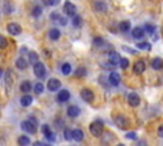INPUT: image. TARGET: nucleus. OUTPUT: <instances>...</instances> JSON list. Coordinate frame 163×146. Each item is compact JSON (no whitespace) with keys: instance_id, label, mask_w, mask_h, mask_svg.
<instances>
[{"instance_id":"obj_1","label":"nucleus","mask_w":163,"mask_h":146,"mask_svg":"<svg viewBox=\"0 0 163 146\" xmlns=\"http://www.w3.org/2000/svg\"><path fill=\"white\" fill-rule=\"evenodd\" d=\"M89 131L94 137H101L103 133V122L97 120L96 122H92L89 124Z\"/></svg>"},{"instance_id":"obj_2","label":"nucleus","mask_w":163,"mask_h":146,"mask_svg":"<svg viewBox=\"0 0 163 146\" xmlns=\"http://www.w3.org/2000/svg\"><path fill=\"white\" fill-rule=\"evenodd\" d=\"M33 72H35V75L37 78H40V79L45 78V75H46V67H45V65H43L42 62H40V61L35 62V64H33Z\"/></svg>"},{"instance_id":"obj_3","label":"nucleus","mask_w":163,"mask_h":146,"mask_svg":"<svg viewBox=\"0 0 163 146\" xmlns=\"http://www.w3.org/2000/svg\"><path fill=\"white\" fill-rule=\"evenodd\" d=\"M115 124L118 128L126 130L129 127V120L124 116V114H117V116L115 117Z\"/></svg>"},{"instance_id":"obj_4","label":"nucleus","mask_w":163,"mask_h":146,"mask_svg":"<svg viewBox=\"0 0 163 146\" xmlns=\"http://www.w3.org/2000/svg\"><path fill=\"white\" fill-rule=\"evenodd\" d=\"M20 128L28 133H35L37 131V124H35L32 121L28 120V121H23L20 123Z\"/></svg>"},{"instance_id":"obj_5","label":"nucleus","mask_w":163,"mask_h":146,"mask_svg":"<svg viewBox=\"0 0 163 146\" xmlns=\"http://www.w3.org/2000/svg\"><path fill=\"white\" fill-rule=\"evenodd\" d=\"M80 97H82V99H83L84 102L91 103V102H93V99H94V93H93L91 89L84 88V89L80 90Z\"/></svg>"},{"instance_id":"obj_6","label":"nucleus","mask_w":163,"mask_h":146,"mask_svg":"<svg viewBox=\"0 0 163 146\" xmlns=\"http://www.w3.org/2000/svg\"><path fill=\"white\" fill-rule=\"evenodd\" d=\"M64 13L66 14L68 17H74L75 14H77V6H75L73 3L70 2H66L64 5Z\"/></svg>"},{"instance_id":"obj_7","label":"nucleus","mask_w":163,"mask_h":146,"mask_svg":"<svg viewBox=\"0 0 163 146\" xmlns=\"http://www.w3.org/2000/svg\"><path fill=\"white\" fill-rule=\"evenodd\" d=\"M120 81H121L120 74L116 72V71H111L110 75H108V83H110L112 87H117L118 84H120Z\"/></svg>"},{"instance_id":"obj_8","label":"nucleus","mask_w":163,"mask_h":146,"mask_svg":"<svg viewBox=\"0 0 163 146\" xmlns=\"http://www.w3.org/2000/svg\"><path fill=\"white\" fill-rule=\"evenodd\" d=\"M6 29H8V32L12 36H19L22 33V27L18 23H14V22L13 23H9L8 27H6Z\"/></svg>"},{"instance_id":"obj_9","label":"nucleus","mask_w":163,"mask_h":146,"mask_svg":"<svg viewBox=\"0 0 163 146\" xmlns=\"http://www.w3.org/2000/svg\"><path fill=\"white\" fill-rule=\"evenodd\" d=\"M60 87H61V83H60L59 79L52 78V79H50V80L47 81V89H49L50 91H56V90L60 89Z\"/></svg>"},{"instance_id":"obj_10","label":"nucleus","mask_w":163,"mask_h":146,"mask_svg":"<svg viewBox=\"0 0 163 146\" xmlns=\"http://www.w3.org/2000/svg\"><path fill=\"white\" fill-rule=\"evenodd\" d=\"M127 103L130 104L131 107H138L140 104V98L136 93H130L127 95Z\"/></svg>"},{"instance_id":"obj_11","label":"nucleus","mask_w":163,"mask_h":146,"mask_svg":"<svg viewBox=\"0 0 163 146\" xmlns=\"http://www.w3.org/2000/svg\"><path fill=\"white\" fill-rule=\"evenodd\" d=\"M133 71L135 72V74H143V72L145 71V62L143 60L136 61L134 64V66H133Z\"/></svg>"},{"instance_id":"obj_12","label":"nucleus","mask_w":163,"mask_h":146,"mask_svg":"<svg viewBox=\"0 0 163 146\" xmlns=\"http://www.w3.org/2000/svg\"><path fill=\"white\" fill-rule=\"evenodd\" d=\"M69 99H70V93H69V90L62 89V90L59 91V94H58V100H59L60 103L68 102Z\"/></svg>"},{"instance_id":"obj_13","label":"nucleus","mask_w":163,"mask_h":146,"mask_svg":"<svg viewBox=\"0 0 163 146\" xmlns=\"http://www.w3.org/2000/svg\"><path fill=\"white\" fill-rule=\"evenodd\" d=\"M66 113H68L69 117L75 118V117H78L79 114H80V109H79V107H77V106H69Z\"/></svg>"},{"instance_id":"obj_14","label":"nucleus","mask_w":163,"mask_h":146,"mask_svg":"<svg viewBox=\"0 0 163 146\" xmlns=\"http://www.w3.org/2000/svg\"><path fill=\"white\" fill-rule=\"evenodd\" d=\"M120 55L117 54L116 51H111L110 54H108V61L111 62V64H114V65H117L118 62H120Z\"/></svg>"},{"instance_id":"obj_15","label":"nucleus","mask_w":163,"mask_h":146,"mask_svg":"<svg viewBox=\"0 0 163 146\" xmlns=\"http://www.w3.org/2000/svg\"><path fill=\"white\" fill-rule=\"evenodd\" d=\"M144 33H145V30H144V28H142V27H135V28H133V30H131V34H133V37L134 38H143L144 37Z\"/></svg>"},{"instance_id":"obj_16","label":"nucleus","mask_w":163,"mask_h":146,"mask_svg":"<svg viewBox=\"0 0 163 146\" xmlns=\"http://www.w3.org/2000/svg\"><path fill=\"white\" fill-rule=\"evenodd\" d=\"M152 67H153L154 70H162L163 69V60L161 57H156L152 60Z\"/></svg>"},{"instance_id":"obj_17","label":"nucleus","mask_w":163,"mask_h":146,"mask_svg":"<svg viewBox=\"0 0 163 146\" xmlns=\"http://www.w3.org/2000/svg\"><path fill=\"white\" fill-rule=\"evenodd\" d=\"M32 102H33V98H32L31 95H28L27 93H26V95H23L20 98V104L23 107H29L31 104H32Z\"/></svg>"},{"instance_id":"obj_18","label":"nucleus","mask_w":163,"mask_h":146,"mask_svg":"<svg viewBox=\"0 0 163 146\" xmlns=\"http://www.w3.org/2000/svg\"><path fill=\"white\" fill-rule=\"evenodd\" d=\"M15 66H17L19 70H24V69H27V66H28V62L26 61L24 57H19V59H17V61H15Z\"/></svg>"},{"instance_id":"obj_19","label":"nucleus","mask_w":163,"mask_h":146,"mask_svg":"<svg viewBox=\"0 0 163 146\" xmlns=\"http://www.w3.org/2000/svg\"><path fill=\"white\" fill-rule=\"evenodd\" d=\"M94 9L100 13H106L107 12V5H106L105 2H96L94 3Z\"/></svg>"},{"instance_id":"obj_20","label":"nucleus","mask_w":163,"mask_h":146,"mask_svg":"<svg viewBox=\"0 0 163 146\" xmlns=\"http://www.w3.org/2000/svg\"><path fill=\"white\" fill-rule=\"evenodd\" d=\"M83 139H84V132H83L82 130L77 128V130H74V131H73V140L80 142Z\"/></svg>"},{"instance_id":"obj_21","label":"nucleus","mask_w":163,"mask_h":146,"mask_svg":"<svg viewBox=\"0 0 163 146\" xmlns=\"http://www.w3.org/2000/svg\"><path fill=\"white\" fill-rule=\"evenodd\" d=\"M60 36H61V33H60V30H59L58 28H52L50 32H49V37H50L52 41H58V39L60 38Z\"/></svg>"},{"instance_id":"obj_22","label":"nucleus","mask_w":163,"mask_h":146,"mask_svg":"<svg viewBox=\"0 0 163 146\" xmlns=\"http://www.w3.org/2000/svg\"><path fill=\"white\" fill-rule=\"evenodd\" d=\"M31 89H32V84H31V81H28V80L22 81V84H20V91H23L24 94H26V93H28Z\"/></svg>"},{"instance_id":"obj_23","label":"nucleus","mask_w":163,"mask_h":146,"mask_svg":"<svg viewBox=\"0 0 163 146\" xmlns=\"http://www.w3.org/2000/svg\"><path fill=\"white\" fill-rule=\"evenodd\" d=\"M73 26H74L75 28H80V27L83 26V19H82L80 15L75 14V15L73 17Z\"/></svg>"},{"instance_id":"obj_24","label":"nucleus","mask_w":163,"mask_h":146,"mask_svg":"<svg viewBox=\"0 0 163 146\" xmlns=\"http://www.w3.org/2000/svg\"><path fill=\"white\" fill-rule=\"evenodd\" d=\"M85 75H87V69L84 66H79L75 70V76L77 78H84Z\"/></svg>"},{"instance_id":"obj_25","label":"nucleus","mask_w":163,"mask_h":146,"mask_svg":"<svg viewBox=\"0 0 163 146\" xmlns=\"http://www.w3.org/2000/svg\"><path fill=\"white\" fill-rule=\"evenodd\" d=\"M136 47L139 50H143V51H150L152 50V45L149 42H139L136 45Z\"/></svg>"},{"instance_id":"obj_26","label":"nucleus","mask_w":163,"mask_h":146,"mask_svg":"<svg viewBox=\"0 0 163 146\" xmlns=\"http://www.w3.org/2000/svg\"><path fill=\"white\" fill-rule=\"evenodd\" d=\"M28 144H31V140H29L28 136H19V137H18V145L26 146V145H28Z\"/></svg>"},{"instance_id":"obj_27","label":"nucleus","mask_w":163,"mask_h":146,"mask_svg":"<svg viewBox=\"0 0 163 146\" xmlns=\"http://www.w3.org/2000/svg\"><path fill=\"white\" fill-rule=\"evenodd\" d=\"M118 27H120L121 32H127V30L130 29V22H129V20H122Z\"/></svg>"},{"instance_id":"obj_28","label":"nucleus","mask_w":163,"mask_h":146,"mask_svg":"<svg viewBox=\"0 0 163 146\" xmlns=\"http://www.w3.org/2000/svg\"><path fill=\"white\" fill-rule=\"evenodd\" d=\"M61 72H62L64 75H69L70 72H71V65L68 64V62H66V64H64L61 66Z\"/></svg>"},{"instance_id":"obj_29","label":"nucleus","mask_w":163,"mask_h":146,"mask_svg":"<svg viewBox=\"0 0 163 146\" xmlns=\"http://www.w3.org/2000/svg\"><path fill=\"white\" fill-rule=\"evenodd\" d=\"M12 71L10 70H8L6 72H5V84L8 85V87H12V83H13V79H12Z\"/></svg>"},{"instance_id":"obj_30","label":"nucleus","mask_w":163,"mask_h":146,"mask_svg":"<svg viewBox=\"0 0 163 146\" xmlns=\"http://www.w3.org/2000/svg\"><path fill=\"white\" fill-rule=\"evenodd\" d=\"M64 137L66 141H71L73 140V131L70 128H65L64 130Z\"/></svg>"},{"instance_id":"obj_31","label":"nucleus","mask_w":163,"mask_h":146,"mask_svg":"<svg viewBox=\"0 0 163 146\" xmlns=\"http://www.w3.org/2000/svg\"><path fill=\"white\" fill-rule=\"evenodd\" d=\"M28 57H29V62H31V64H35V62L38 61V55L36 54L35 51L29 52V54H28Z\"/></svg>"},{"instance_id":"obj_32","label":"nucleus","mask_w":163,"mask_h":146,"mask_svg":"<svg viewBox=\"0 0 163 146\" xmlns=\"http://www.w3.org/2000/svg\"><path fill=\"white\" fill-rule=\"evenodd\" d=\"M43 89H45V87H43L42 83H36V85L33 88V90H35L36 94H41V93H43Z\"/></svg>"},{"instance_id":"obj_33","label":"nucleus","mask_w":163,"mask_h":146,"mask_svg":"<svg viewBox=\"0 0 163 146\" xmlns=\"http://www.w3.org/2000/svg\"><path fill=\"white\" fill-rule=\"evenodd\" d=\"M41 14H42V8L41 6L37 5V6H35L33 9H32V15H33L35 18H38Z\"/></svg>"},{"instance_id":"obj_34","label":"nucleus","mask_w":163,"mask_h":146,"mask_svg":"<svg viewBox=\"0 0 163 146\" xmlns=\"http://www.w3.org/2000/svg\"><path fill=\"white\" fill-rule=\"evenodd\" d=\"M144 30H147V32H148L149 34H152V36H153V33L156 32V26H152V24H145V27H144Z\"/></svg>"},{"instance_id":"obj_35","label":"nucleus","mask_w":163,"mask_h":146,"mask_svg":"<svg viewBox=\"0 0 163 146\" xmlns=\"http://www.w3.org/2000/svg\"><path fill=\"white\" fill-rule=\"evenodd\" d=\"M4 10H5V14H12V12H13V4L12 3H6L4 5Z\"/></svg>"},{"instance_id":"obj_36","label":"nucleus","mask_w":163,"mask_h":146,"mask_svg":"<svg viewBox=\"0 0 163 146\" xmlns=\"http://www.w3.org/2000/svg\"><path fill=\"white\" fill-rule=\"evenodd\" d=\"M120 66L122 67V69H127V66H129V60L127 59H125V57H122V59H120Z\"/></svg>"},{"instance_id":"obj_37","label":"nucleus","mask_w":163,"mask_h":146,"mask_svg":"<svg viewBox=\"0 0 163 146\" xmlns=\"http://www.w3.org/2000/svg\"><path fill=\"white\" fill-rule=\"evenodd\" d=\"M93 43H94L96 47H101V46H103V43H105V39H103V38H94Z\"/></svg>"},{"instance_id":"obj_38","label":"nucleus","mask_w":163,"mask_h":146,"mask_svg":"<svg viewBox=\"0 0 163 146\" xmlns=\"http://www.w3.org/2000/svg\"><path fill=\"white\" fill-rule=\"evenodd\" d=\"M45 2V4H47V5H51V6H56L61 0H43Z\"/></svg>"},{"instance_id":"obj_39","label":"nucleus","mask_w":163,"mask_h":146,"mask_svg":"<svg viewBox=\"0 0 163 146\" xmlns=\"http://www.w3.org/2000/svg\"><path fill=\"white\" fill-rule=\"evenodd\" d=\"M45 137H46V139H47L50 142H54V141L56 140V137H55V133H54L52 131H51V132H49L47 135H45Z\"/></svg>"},{"instance_id":"obj_40","label":"nucleus","mask_w":163,"mask_h":146,"mask_svg":"<svg viewBox=\"0 0 163 146\" xmlns=\"http://www.w3.org/2000/svg\"><path fill=\"white\" fill-rule=\"evenodd\" d=\"M6 46H8V41H6V38L3 37V36H0V48H5Z\"/></svg>"},{"instance_id":"obj_41","label":"nucleus","mask_w":163,"mask_h":146,"mask_svg":"<svg viewBox=\"0 0 163 146\" xmlns=\"http://www.w3.org/2000/svg\"><path fill=\"white\" fill-rule=\"evenodd\" d=\"M125 137H126V139H129V140H136V139H138L136 132H127Z\"/></svg>"},{"instance_id":"obj_42","label":"nucleus","mask_w":163,"mask_h":146,"mask_svg":"<svg viewBox=\"0 0 163 146\" xmlns=\"http://www.w3.org/2000/svg\"><path fill=\"white\" fill-rule=\"evenodd\" d=\"M58 20H59V23H60L61 26H66V24H68V18H66V17H61V15H60V18H59Z\"/></svg>"},{"instance_id":"obj_43","label":"nucleus","mask_w":163,"mask_h":146,"mask_svg":"<svg viewBox=\"0 0 163 146\" xmlns=\"http://www.w3.org/2000/svg\"><path fill=\"white\" fill-rule=\"evenodd\" d=\"M49 132H51L50 126H49V124H43V126H42V133L43 135H47Z\"/></svg>"},{"instance_id":"obj_44","label":"nucleus","mask_w":163,"mask_h":146,"mask_svg":"<svg viewBox=\"0 0 163 146\" xmlns=\"http://www.w3.org/2000/svg\"><path fill=\"white\" fill-rule=\"evenodd\" d=\"M116 65H114V64H111L110 61L107 62V64H103V69H108V70H114V67H115Z\"/></svg>"},{"instance_id":"obj_45","label":"nucleus","mask_w":163,"mask_h":146,"mask_svg":"<svg viewBox=\"0 0 163 146\" xmlns=\"http://www.w3.org/2000/svg\"><path fill=\"white\" fill-rule=\"evenodd\" d=\"M50 18H51L52 20H58V19L60 18V14H59L58 12H52L51 15H50Z\"/></svg>"},{"instance_id":"obj_46","label":"nucleus","mask_w":163,"mask_h":146,"mask_svg":"<svg viewBox=\"0 0 163 146\" xmlns=\"http://www.w3.org/2000/svg\"><path fill=\"white\" fill-rule=\"evenodd\" d=\"M122 50L124 51H126V52H129V54H133V55H136L138 52L135 51V50H133V48H127V47H122Z\"/></svg>"},{"instance_id":"obj_47","label":"nucleus","mask_w":163,"mask_h":146,"mask_svg":"<svg viewBox=\"0 0 163 146\" xmlns=\"http://www.w3.org/2000/svg\"><path fill=\"white\" fill-rule=\"evenodd\" d=\"M158 136L163 139V123L161 124V126L158 127Z\"/></svg>"},{"instance_id":"obj_48","label":"nucleus","mask_w":163,"mask_h":146,"mask_svg":"<svg viewBox=\"0 0 163 146\" xmlns=\"http://www.w3.org/2000/svg\"><path fill=\"white\" fill-rule=\"evenodd\" d=\"M35 145H43V142H41V141H37V142H35Z\"/></svg>"},{"instance_id":"obj_49","label":"nucleus","mask_w":163,"mask_h":146,"mask_svg":"<svg viewBox=\"0 0 163 146\" xmlns=\"http://www.w3.org/2000/svg\"><path fill=\"white\" fill-rule=\"evenodd\" d=\"M0 75H2V70H0Z\"/></svg>"}]
</instances>
